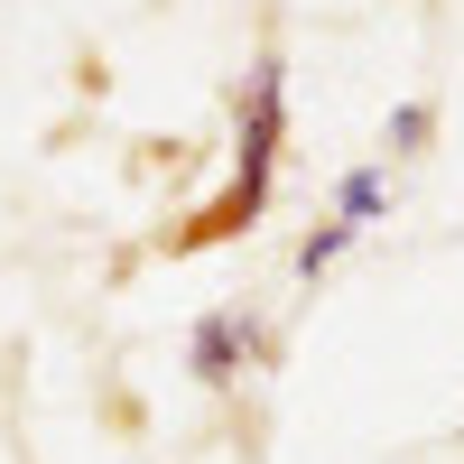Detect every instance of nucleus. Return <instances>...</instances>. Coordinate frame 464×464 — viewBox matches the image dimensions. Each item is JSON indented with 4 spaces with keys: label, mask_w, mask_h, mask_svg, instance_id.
Here are the masks:
<instances>
[{
    "label": "nucleus",
    "mask_w": 464,
    "mask_h": 464,
    "mask_svg": "<svg viewBox=\"0 0 464 464\" xmlns=\"http://www.w3.org/2000/svg\"><path fill=\"white\" fill-rule=\"evenodd\" d=\"M279 149H288V65L260 56L251 93H242V130H232V186L214 196V214L196 232H251L269 205V177H279Z\"/></svg>",
    "instance_id": "nucleus-1"
},
{
    "label": "nucleus",
    "mask_w": 464,
    "mask_h": 464,
    "mask_svg": "<svg viewBox=\"0 0 464 464\" xmlns=\"http://www.w3.org/2000/svg\"><path fill=\"white\" fill-rule=\"evenodd\" d=\"M260 316H251V306H205V316H196V334H186V362H196V381H205V391H232V381H242L251 362H260Z\"/></svg>",
    "instance_id": "nucleus-2"
},
{
    "label": "nucleus",
    "mask_w": 464,
    "mask_h": 464,
    "mask_svg": "<svg viewBox=\"0 0 464 464\" xmlns=\"http://www.w3.org/2000/svg\"><path fill=\"white\" fill-rule=\"evenodd\" d=\"M381 214H391V177H381V168H343V186H334V223H343V232H372Z\"/></svg>",
    "instance_id": "nucleus-3"
},
{
    "label": "nucleus",
    "mask_w": 464,
    "mask_h": 464,
    "mask_svg": "<svg viewBox=\"0 0 464 464\" xmlns=\"http://www.w3.org/2000/svg\"><path fill=\"white\" fill-rule=\"evenodd\" d=\"M343 251H353V232H343V223H325V232H306V242H297V269L316 279V269H334Z\"/></svg>",
    "instance_id": "nucleus-4"
},
{
    "label": "nucleus",
    "mask_w": 464,
    "mask_h": 464,
    "mask_svg": "<svg viewBox=\"0 0 464 464\" xmlns=\"http://www.w3.org/2000/svg\"><path fill=\"white\" fill-rule=\"evenodd\" d=\"M428 130H437V111H428V102H400V111H391V130H381V140H391L400 159H409V149H428Z\"/></svg>",
    "instance_id": "nucleus-5"
}]
</instances>
